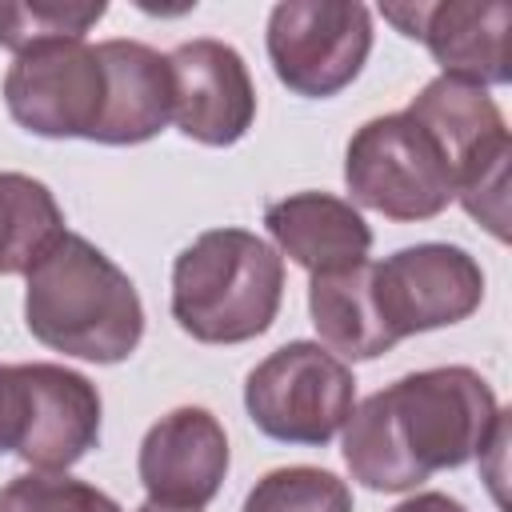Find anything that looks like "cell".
<instances>
[{
    "mask_svg": "<svg viewBox=\"0 0 512 512\" xmlns=\"http://www.w3.org/2000/svg\"><path fill=\"white\" fill-rule=\"evenodd\" d=\"M308 312L316 324V344H324L332 356L348 360H376L388 348H396L392 332L384 328V316L376 308L372 292V260L312 276L308 284Z\"/></svg>",
    "mask_w": 512,
    "mask_h": 512,
    "instance_id": "16",
    "label": "cell"
},
{
    "mask_svg": "<svg viewBox=\"0 0 512 512\" xmlns=\"http://www.w3.org/2000/svg\"><path fill=\"white\" fill-rule=\"evenodd\" d=\"M172 124L208 148L236 144L256 120V84L244 56L212 36L184 40L168 52Z\"/></svg>",
    "mask_w": 512,
    "mask_h": 512,
    "instance_id": "10",
    "label": "cell"
},
{
    "mask_svg": "<svg viewBox=\"0 0 512 512\" xmlns=\"http://www.w3.org/2000/svg\"><path fill=\"white\" fill-rule=\"evenodd\" d=\"M372 292L384 328L400 344L468 320L484 300V272L460 244H412L372 264Z\"/></svg>",
    "mask_w": 512,
    "mask_h": 512,
    "instance_id": "8",
    "label": "cell"
},
{
    "mask_svg": "<svg viewBox=\"0 0 512 512\" xmlns=\"http://www.w3.org/2000/svg\"><path fill=\"white\" fill-rule=\"evenodd\" d=\"M100 60L108 76V100L96 128V144L128 148L164 132L172 120V72L168 56L140 40H100Z\"/></svg>",
    "mask_w": 512,
    "mask_h": 512,
    "instance_id": "15",
    "label": "cell"
},
{
    "mask_svg": "<svg viewBox=\"0 0 512 512\" xmlns=\"http://www.w3.org/2000/svg\"><path fill=\"white\" fill-rule=\"evenodd\" d=\"M24 424V388L16 364H0V456L16 452Z\"/></svg>",
    "mask_w": 512,
    "mask_h": 512,
    "instance_id": "21",
    "label": "cell"
},
{
    "mask_svg": "<svg viewBox=\"0 0 512 512\" xmlns=\"http://www.w3.org/2000/svg\"><path fill=\"white\" fill-rule=\"evenodd\" d=\"M64 232V212L44 180L0 172V276H28Z\"/></svg>",
    "mask_w": 512,
    "mask_h": 512,
    "instance_id": "17",
    "label": "cell"
},
{
    "mask_svg": "<svg viewBox=\"0 0 512 512\" xmlns=\"http://www.w3.org/2000/svg\"><path fill=\"white\" fill-rule=\"evenodd\" d=\"M264 228L276 248L308 276L364 264L372 252V228L348 200L332 192H292L264 208Z\"/></svg>",
    "mask_w": 512,
    "mask_h": 512,
    "instance_id": "14",
    "label": "cell"
},
{
    "mask_svg": "<svg viewBox=\"0 0 512 512\" xmlns=\"http://www.w3.org/2000/svg\"><path fill=\"white\" fill-rule=\"evenodd\" d=\"M24 280V324L44 348L88 364H120L140 348V292L92 240L64 232Z\"/></svg>",
    "mask_w": 512,
    "mask_h": 512,
    "instance_id": "2",
    "label": "cell"
},
{
    "mask_svg": "<svg viewBox=\"0 0 512 512\" xmlns=\"http://www.w3.org/2000/svg\"><path fill=\"white\" fill-rule=\"evenodd\" d=\"M24 388V424L16 456L32 472H68L100 440V392L64 364H16Z\"/></svg>",
    "mask_w": 512,
    "mask_h": 512,
    "instance_id": "11",
    "label": "cell"
},
{
    "mask_svg": "<svg viewBox=\"0 0 512 512\" xmlns=\"http://www.w3.org/2000/svg\"><path fill=\"white\" fill-rule=\"evenodd\" d=\"M284 256L248 228H208L172 264V320L200 344H244L272 328Z\"/></svg>",
    "mask_w": 512,
    "mask_h": 512,
    "instance_id": "3",
    "label": "cell"
},
{
    "mask_svg": "<svg viewBox=\"0 0 512 512\" xmlns=\"http://www.w3.org/2000/svg\"><path fill=\"white\" fill-rule=\"evenodd\" d=\"M136 472L148 500L156 504H172V508L212 504L228 476L224 424L196 404L164 412L140 440Z\"/></svg>",
    "mask_w": 512,
    "mask_h": 512,
    "instance_id": "12",
    "label": "cell"
},
{
    "mask_svg": "<svg viewBox=\"0 0 512 512\" xmlns=\"http://www.w3.org/2000/svg\"><path fill=\"white\" fill-rule=\"evenodd\" d=\"M492 384L464 364L408 372L360 400L344 432V464L372 492H412L432 472L464 468L508 428Z\"/></svg>",
    "mask_w": 512,
    "mask_h": 512,
    "instance_id": "1",
    "label": "cell"
},
{
    "mask_svg": "<svg viewBox=\"0 0 512 512\" xmlns=\"http://www.w3.org/2000/svg\"><path fill=\"white\" fill-rule=\"evenodd\" d=\"M244 408L268 440L324 448L356 408V376L324 344L292 340L248 372Z\"/></svg>",
    "mask_w": 512,
    "mask_h": 512,
    "instance_id": "5",
    "label": "cell"
},
{
    "mask_svg": "<svg viewBox=\"0 0 512 512\" xmlns=\"http://www.w3.org/2000/svg\"><path fill=\"white\" fill-rule=\"evenodd\" d=\"M240 512H352V488L328 468H272L252 484Z\"/></svg>",
    "mask_w": 512,
    "mask_h": 512,
    "instance_id": "19",
    "label": "cell"
},
{
    "mask_svg": "<svg viewBox=\"0 0 512 512\" xmlns=\"http://www.w3.org/2000/svg\"><path fill=\"white\" fill-rule=\"evenodd\" d=\"M392 512H468L460 500H452L448 492H416L408 500H400Z\"/></svg>",
    "mask_w": 512,
    "mask_h": 512,
    "instance_id": "22",
    "label": "cell"
},
{
    "mask_svg": "<svg viewBox=\"0 0 512 512\" xmlns=\"http://www.w3.org/2000/svg\"><path fill=\"white\" fill-rule=\"evenodd\" d=\"M104 12H108L104 0H92V4H76V0H24V4H8V0H0V48L20 56L32 44L84 40L88 28L104 20Z\"/></svg>",
    "mask_w": 512,
    "mask_h": 512,
    "instance_id": "18",
    "label": "cell"
},
{
    "mask_svg": "<svg viewBox=\"0 0 512 512\" xmlns=\"http://www.w3.org/2000/svg\"><path fill=\"white\" fill-rule=\"evenodd\" d=\"M0 512H120V504L68 472H24L0 488Z\"/></svg>",
    "mask_w": 512,
    "mask_h": 512,
    "instance_id": "20",
    "label": "cell"
},
{
    "mask_svg": "<svg viewBox=\"0 0 512 512\" xmlns=\"http://www.w3.org/2000/svg\"><path fill=\"white\" fill-rule=\"evenodd\" d=\"M384 20H392L408 40L428 44L440 76L496 88L512 80L508 32L512 8L504 0H440V4H384Z\"/></svg>",
    "mask_w": 512,
    "mask_h": 512,
    "instance_id": "9",
    "label": "cell"
},
{
    "mask_svg": "<svg viewBox=\"0 0 512 512\" xmlns=\"http://www.w3.org/2000/svg\"><path fill=\"white\" fill-rule=\"evenodd\" d=\"M136 512H200V508H172V504H156V500H144Z\"/></svg>",
    "mask_w": 512,
    "mask_h": 512,
    "instance_id": "23",
    "label": "cell"
},
{
    "mask_svg": "<svg viewBox=\"0 0 512 512\" xmlns=\"http://www.w3.org/2000/svg\"><path fill=\"white\" fill-rule=\"evenodd\" d=\"M108 76L100 48L88 40L32 44L8 64V116L44 140H92L104 116Z\"/></svg>",
    "mask_w": 512,
    "mask_h": 512,
    "instance_id": "7",
    "label": "cell"
},
{
    "mask_svg": "<svg viewBox=\"0 0 512 512\" xmlns=\"http://www.w3.org/2000/svg\"><path fill=\"white\" fill-rule=\"evenodd\" d=\"M344 184L352 208L416 224L456 200V172L444 148L408 112L364 120L344 148Z\"/></svg>",
    "mask_w": 512,
    "mask_h": 512,
    "instance_id": "4",
    "label": "cell"
},
{
    "mask_svg": "<svg viewBox=\"0 0 512 512\" xmlns=\"http://www.w3.org/2000/svg\"><path fill=\"white\" fill-rule=\"evenodd\" d=\"M264 48L288 92L328 100L360 76L372 52V12L348 0H284L268 12Z\"/></svg>",
    "mask_w": 512,
    "mask_h": 512,
    "instance_id": "6",
    "label": "cell"
},
{
    "mask_svg": "<svg viewBox=\"0 0 512 512\" xmlns=\"http://www.w3.org/2000/svg\"><path fill=\"white\" fill-rule=\"evenodd\" d=\"M420 128L432 132V140L452 160L456 184L472 172H484L500 160H512V140L500 104L488 96V88L436 76L428 80L404 108Z\"/></svg>",
    "mask_w": 512,
    "mask_h": 512,
    "instance_id": "13",
    "label": "cell"
}]
</instances>
